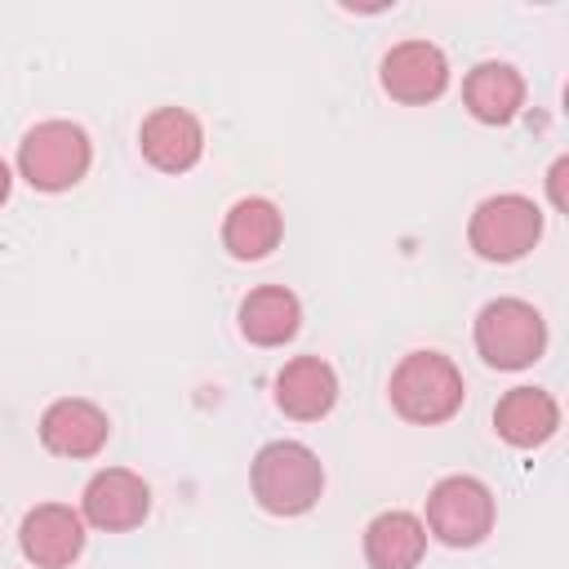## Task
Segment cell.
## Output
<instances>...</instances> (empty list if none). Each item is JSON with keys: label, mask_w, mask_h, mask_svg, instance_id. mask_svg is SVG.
I'll list each match as a JSON object with an SVG mask.
<instances>
[{"label": "cell", "mask_w": 569, "mask_h": 569, "mask_svg": "<svg viewBox=\"0 0 569 569\" xmlns=\"http://www.w3.org/2000/svg\"><path fill=\"white\" fill-rule=\"evenodd\" d=\"M253 498L271 516H302L325 493V467L320 458L298 440H271L253 458Z\"/></svg>", "instance_id": "6da1fadb"}, {"label": "cell", "mask_w": 569, "mask_h": 569, "mask_svg": "<svg viewBox=\"0 0 569 569\" xmlns=\"http://www.w3.org/2000/svg\"><path fill=\"white\" fill-rule=\"evenodd\" d=\"M462 373L440 351H409L391 373V405L400 418L436 427L462 409Z\"/></svg>", "instance_id": "7a4b0ae2"}, {"label": "cell", "mask_w": 569, "mask_h": 569, "mask_svg": "<svg viewBox=\"0 0 569 569\" xmlns=\"http://www.w3.org/2000/svg\"><path fill=\"white\" fill-rule=\"evenodd\" d=\"M93 147L89 133L71 120H44L36 129H27V138L18 142V173L36 187V191H67L89 173Z\"/></svg>", "instance_id": "3957f363"}, {"label": "cell", "mask_w": 569, "mask_h": 569, "mask_svg": "<svg viewBox=\"0 0 569 569\" xmlns=\"http://www.w3.org/2000/svg\"><path fill=\"white\" fill-rule=\"evenodd\" d=\"M476 351L493 369H525L547 351V320L525 298H493L476 316Z\"/></svg>", "instance_id": "277c9868"}, {"label": "cell", "mask_w": 569, "mask_h": 569, "mask_svg": "<svg viewBox=\"0 0 569 569\" xmlns=\"http://www.w3.org/2000/svg\"><path fill=\"white\" fill-rule=\"evenodd\" d=\"M538 236H542V209L516 191L480 200L467 222V240L485 262H516L538 244Z\"/></svg>", "instance_id": "5b68a950"}, {"label": "cell", "mask_w": 569, "mask_h": 569, "mask_svg": "<svg viewBox=\"0 0 569 569\" xmlns=\"http://www.w3.org/2000/svg\"><path fill=\"white\" fill-rule=\"evenodd\" d=\"M427 529L445 547H476L493 529V493L476 476H445L427 493Z\"/></svg>", "instance_id": "8992f818"}, {"label": "cell", "mask_w": 569, "mask_h": 569, "mask_svg": "<svg viewBox=\"0 0 569 569\" xmlns=\"http://www.w3.org/2000/svg\"><path fill=\"white\" fill-rule=\"evenodd\" d=\"M378 80L396 102L422 107V102H436L449 89V58L431 40H400V44L387 49V58L378 67Z\"/></svg>", "instance_id": "52a82bcc"}, {"label": "cell", "mask_w": 569, "mask_h": 569, "mask_svg": "<svg viewBox=\"0 0 569 569\" xmlns=\"http://www.w3.org/2000/svg\"><path fill=\"white\" fill-rule=\"evenodd\" d=\"M147 511H151V489L129 467H102L84 485V498H80V516L107 533H124V529L142 525Z\"/></svg>", "instance_id": "ba28073f"}, {"label": "cell", "mask_w": 569, "mask_h": 569, "mask_svg": "<svg viewBox=\"0 0 569 569\" xmlns=\"http://www.w3.org/2000/svg\"><path fill=\"white\" fill-rule=\"evenodd\" d=\"M18 547L36 569H67L84 551V516L67 502H40L22 516Z\"/></svg>", "instance_id": "9c48e42d"}, {"label": "cell", "mask_w": 569, "mask_h": 569, "mask_svg": "<svg viewBox=\"0 0 569 569\" xmlns=\"http://www.w3.org/2000/svg\"><path fill=\"white\" fill-rule=\"evenodd\" d=\"M138 147L160 173H187L204 151V129L187 107H156L138 129Z\"/></svg>", "instance_id": "30bf717a"}, {"label": "cell", "mask_w": 569, "mask_h": 569, "mask_svg": "<svg viewBox=\"0 0 569 569\" xmlns=\"http://www.w3.org/2000/svg\"><path fill=\"white\" fill-rule=\"evenodd\" d=\"M107 436H111L107 413L93 400H80V396L53 400L40 418V445L58 458H93L107 445Z\"/></svg>", "instance_id": "8fae6325"}, {"label": "cell", "mask_w": 569, "mask_h": 569, "mask_svg": "<svg viewBox=\"0 0 569 569\" xmlns=\"http://www.w3.org/2000/svg\"><path fill=\"white\" fill-rule=\"evenodd\" d=\"M276 405L298 422H316L338 405V373L320 356H293L276 373Z\"/></svg>", "instance_id": "7c38bea8"}, {"label": "cell", "mask_w": 569, "mask_h": 569, "mask_svg": "<svg viewBox=\"0 0 569 569\" xmlns=\"http://www.w3.org/2000/svg\"><path fill=\"white\" fill-rule=\"evenodd\" d=\"M462 102L480 124H507L525 107V76L511 62H476L462 80Z\"/></svg>", "instance_id": "4fadbf2b"}, {"label": "cell", "mask_w": 569, "mask_h": 569, "mask_svg": "<svg viewBox=\"0 0 569 569\" xmlns=\"http://www.w3.org/2000/svg\"><path fill=\"white\" fill-rule=\"evenodd\" d=\"M493 427H498V436H502L507 445L533 449V445H542V440L556 436V427H560V405H556L551 391H542V387H511V391L498 400V409H493Z\"/></svg>", "instance_id": "5bb4252c"}, {"label": "cell", "mask_w": 569, "mask_h": 569, "mask_svg": "<svg viewBox=\"0 0 569 569\" xmlns=\"http://www.w3.org/2000/svg\"><path fill=\"white\" fill-rule=\"evenodd\" d=\"M427 556V525L413 511H382L365 529L369 569H418Z\"/></svg>", "instance_id": "9a60e30c"}, {"label": "cell", "mask_w": 569, "mask_h": 569, "mask_svg": "<svg viewBox=\"0 0 569 569\" xmlns=\"http://www.w3.org/2000/svg\"><path fill=\"white\" fill-rule=\"evenodd\" d=\"M284 236V218L280 209L267 200V196H244L227 209V222H222V244L231 258L240 262H258L267 258Z\"/></svg>", "instance_id": "2e32d148"}, {"label": "cell", "mask_w": 569, "mask_h": 569, "mask_svg": "<svg viewBox=\"0 0 569 569\" xmlns=\"http://www.w3.org/2000/svg\"><path fill=\"white\" fill-rule=\"evenodd\" d=\"M302 325V302L284 284H262L240 302V333L253 347H280L298 333Z\"/></svg>", "instance_id": "e0dca14e"}, {"label": "cell", "mask_w": 569, "mask_h": 569, "mask_svg": "<svg viewBox=\"0 0 569 569\" xmlns=\"http://www.w3.org/2000/svg\"><path fill=\"white\" fill-rule=\"evenodd\" d=\"M565 173H569V160L560 156V160L551 164V173H547V187H551V204H556V209L569 204V200H565Z\"/></svg>", "instance_id": "ac0fdd59"}, {"label": "cell", "mask_w": 569, "mask_h": 569, "mask_svg": "<svg viewBox=\"0 0 569 569\" xmlns=\"http://www.w3.org/2000/svg\"><path fill=\"white\" fill-rule=\"evenodd\" d=\"M9 187H13V173H9V164L0 160V204L9 200Z\"/></svg>", "instance_id": "d6986e66"}]
</instances>
